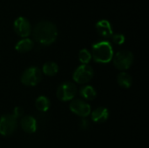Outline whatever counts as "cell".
I'll use <instances>...</instances> for the list:
<instances>
[{"label": "cell", "mask_w": 149, "mask_h": 148, "mask_svg": "<svg viewBox=\"0 0 149 148\" xmlns=\"http://www.w3.org/2000/svg\"><path fill=\"white\" fill-rule=\"evenodd\" d=\"M33 38L42 45H50L58 38L57 26L51 21H40L33 29Z\"/></svg>", "instance_id": "6da1fadb"}, {"label": "cell", "mask_w": 149, "mask_h": 148, "mask_svg": "<svg viewBox=\"0 0 149 148\" xmlns=\"http://www.w3.org/2000/svg\"><path fill=\"white\" fill-rule=\"evenodd\" d=\"M21 128L27 133H34L37 131V120L31 115L24 116L20 121Z\"/></svg>", "instance_id": "8fae6325"}, {"label": "cell", "mask_w": 149, "mask_h": 148, "mask_svg": "<svg viewBox=\"0 0 149 148\" xmlns=\"http://www.w3.org/2000/svg\"><path fill=\"white\" fill-rule=\"evenodd\" d=\"M112 38H113V42L118 45H120L122 44H124L126 38H125V36L123 34H120V33H116V34H113L112 36Z\"/></svg>", "instance_id": "d6986e66"}, {"label": "cell", "mask_w": 149, "mask_h": 148, "mask_svg": "<svg viewBox=\"0 0 149 148\" xmlns=\"http://www.w3.org/2000/svg\"><path fill=\"white\" fill-rule=\"evenodd\" d=\"M69 108L72 113H74L75 115L81 117L83 119L87 117L88 115H90L91 112H92L90 105L80 99H76L71 100Z\"/></svg>", "instance_id": "52a82bcc"}, {"label": "cell", "mask_w": 149, "mask_h": 148, "mask_svg": "<svg viewBox=\"0 0 149 148\" xmlns=\"http://www.w3.org/2000/svg\"><path fill=\"white\" fill-rule=\"evenodd\" d=\"M91 118L95 123H104L109 118V111L104 106H100L91 112Z\"/></svg>", "instance_id": "7c38bea8"}, {"label": "cell", "mask_w": 149, "mask_h": 148, "mask_svg": "<svg viewBox=\"0 0 149 148\" xmlns=\"http://www.w3.org/2000/svg\"><path fill=\"white\" fill-rule=\"evenodd\" d=\"M23 114H24V109H23L22 107H20V106H17V107L14 108L13 113H12L11 115H12L16 120H17V119L21 118V117L23 116Z\"/></svg>", "instance_id": "ffe728a7"}, {"label": "cell", "mask_w": 149, "mask_h": 148, "mask_svg": "<svg viewBox=\"0 0 149 148\" xmlns=\"http://www.w3.org/2000/svg\"><path fill=\"white\" fill-rule=\"evenodd\" d=\"M113 62L114 66L120 71L128 70L134 63V55L130 51L123 50L113 55Z\"/></svg>", "instance_id": "3957f363"}, {"label": "cell", "mask_w": 149, "mask_h": 148, "mask_svg": "<svg viewBox=\"0 0 149 148\" xmlns=\"http://www.w3.org/2000/svg\"><path fill=\"white\" fill-rule=\"evenodd\" d=\"M79 60L82 65H88L92 60V53L87 49L80 50L79 53Z\"/></svg>", "instance_id": "ac0fdd59"}, {"label": "cell", "mask_w": 149, "mask_h": 148, "mask_svg": "<svg viewBox=\"0 0 149 148\" xmlns=\"http://www.w3.org/2000/svg\"><path fill=\"white\" fill-rule=\"evenodd\" d=\"M14 31L15 32L22 37V38H27L30 36L31 32V25L30 21L24 17H18L15 19L14 24H13Z\"/></svg>", "instance_id": "9c48e42d"}, {"label": "cell", "mask_w": 149, "mask_h": 148, "mask_svg": "<svg viewBox=\"0 0 149 148\" xmlns=\"http://www.w3.org/2000/svg\"><path fill=\"white\" fill-rule=\"evenodd\" d=\"M96 31L100 36L105 38H111L113 35V28L108 20L101 19L97 22L96 24Z\"/></svg>", "instance_id": "30bf717a"}, {"label": "cell", "mask_w": 149, "mask_h": 148, "mask_svg": "<svg viewBox=\"0 0 149 148\" xmlns=\"http://www.w3.org/2000/svg\"><path fill=\"white\" fill-rule=\"evenodd\" d=\"M33 46H34L33 41L28 38H24L17 43L15 49L17 50V51H18L20 53H25V52H28L31 50H32Z\"/></svg>", "instance_id": "4fadbf2b"}, {"label": "cell", "mask_w": 149, "mask_h": 148, "mask_svg": "<svg viewBox=\"0 0 149 148\" xmlns=\"http://www.w3.org/2000/svg\"><path fill=\"white\" fill-rule=\"evenodd\" d=\"M41 72L45 75L49 76V77L55 76L58 72V65L55 62H52V61L46 62L43 65V68H42V71Z\"/></svg>", "instance_id": "e0dca14e"}, {"label": "cell", "mask_w": 149, "mask_h": 148, "mask_svg": "<svg viewBox=\"0 0 149 148\" xmlns=\"http://www.w3.org/2000/svg\"><path fill=\"white\" fill-rule=\"evenodd\" d=\"M35 106L38 111L45 113L51 107V101L45 96H39L35 101Z\"/></svg>", "instance_id": "2e32d148"}, {"label": "cell", "mask_w": 149, "mask_h": 148, "mask_svg": "<svg viewBox=\"0 0 149 148\" xmlns=\"http://www.w3.org/2000/svg\"><path fill=\"white\" fill-rule=\"evenodd\" d=\"M117 82L120 87H122L124 89H128L131 87V85L133 84V79L130 76V74H128L127 72H121L117 76Z\"/></svg>", "instance_id": "5bb4252c"}, {"label": "cell", "mask_w": 149, "mask_h": 148, "mask_svg": "<svg viewBox=\"0 0 149 148\" xmlns=\"http://www.w3.org/2000/svg\"><path fill=\"white\" fill-rule=\"evenodd\" d=\"M79 94L81 98L86 100H93L97 97V92L95 88L91 85H84L79 90Z\"/></svg>", "instance_id": "9a60e30c"}, {"label": "cell", "mask_w": 149, "mask_h": 148, "mask_svg": "<svg viewBox=\"0 0 149 148\" xmlns=\"http://www.w3.org/2000/svg\"><path fill=\"white\" fill-rule=\"evenodd\" d=\"M92 58L100 64H107L113 60V49L110 42L100 41L92 46Z\"/></svg>", "instance_id": "7a4b0ae2"}, {"label": "cell", "mask_w": 149, "mask_h": 148, "mask_svg": "<svg viewBox=\"0 0 149 148\" xmlns=\"http://www.w3.org/2000/svg\"><path fill=\"white\" fill-rule=\"evenodd\" d=\"M77 86L70 81L62 83L57 89L56 96L57 98L63 102L72 100L77 94Z\"/></svg>", "instance_id": "5b68a950"}, {"label": "cell", "mask_w": 149, "mask_h": 148, "mask_svg": "<svg viewBox=\"0 0 149 148\" xmlns=\"http://www.w3.org/2000/svg\"><path fill=\"white\" fill-rule=\"evenodd\" d=\"M42 79V72L38 67L31 66L27 68L21 75L20 80L26 86H35Z\"/></svg>", "instance_id": "277c9868"}, {"label": "cell", "mask_w": 149, "mask_h": 148, "mask_svg": "<svg viewBox=\"0 0 149 148\" xmlns=\"http://www.w3.org/2000/svg\"><path fill=\"white\" fill-rule=\"evenodd\" d=\"M80 127L82 129H87L89 127V122L86 119H82L80 121Z\"/></svg>", "instance_id": "44dd1931"}, {"label": "cell", "mask_w": 149, "mask_h": 148, "mask_svg": "<svg viewBox=\"0 0 149 148\" xmlns=\"http://www.w3.org/2000/svg\"><path fill=\"white\" fill-rule=\"evenodd\" d=\"M17 128V120L11 114H5L0 118V134L2 136L11 135Z\"/></svg>", "instance_id": "ba28073f"}, {"label": "cell", "mask_w": 149, "mask_h": 148, "mask_svg": "<svg viewBox=\"0 0 149 148\" xmlns=\"http://www.w3.org/2000/svg\"><path fill=\"white\" fill-rule=\"evenodd\" d=\"M94 75L93 69L89 65H81L76 68L72 74L73 80L79 85L88 83Z\"/></svg>", "instance_id": "8992f818"}]
</instances>
